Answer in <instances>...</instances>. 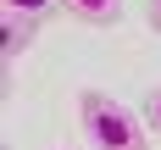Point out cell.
<instances>
[{"label": "cell", "mask_w": 161, "mask_h": 150, "mask_svg": "<svg viewBox=\"0 0 161 150\" xmlns=\"http://www.w3.org/2000/svg\"><path fill=\"white\" fill-rule=\"evenodd\" d=\"M139 111H145V122H150V133L161 139V83H156V89H145V106H139Z\"/></svg>", "instance_id": "obj_5"}, {"label": "cell", "mask_w": 161, "mask_h": 150, "mask_svg": "<svg viewBox=\"0 0 161 150\" xmlns=\"http://www.w3.org/2000/svg\"><path fill=\"white\" fill-rule=\"evenodd\" d=\"M61 11L89 28H111V22H122V0H61Z\"/></svg>", "instance_id": "obj_3"}, {"label": "cell", "mask_w": 161, "mask_h": 150, "mask_svg": "<svg viewBox=\"0 0 161 150\" xmlns=\"http://www.w3.org/2000/svg\"><path fill=\"white\" fill-rule=\"evenodd\" d=\"M78 128L89 150H156L145 111H133L128 100L106 95V89H83L78 95Z\"/></svg>", "instance_id": "obj_1"}, {"label": "cell", "mask_w": 161, "mask_h": 150, "mask_svg": "<svg viewBox=\"0 0 161 150\" xmlns=\"http://www.w3.org/2000/svg\"><path fill=\"white\" fill-rule=\"evenodd\" d=\"M6 11H22V17H33V22H45V17L61 11V0H6Z\"/></svg>", "instance_id": "obj_4"}, {"label": "cell", "mask_w": 161, "mask_h": 150, "mask_svg": "<svg viewBox=\"0 0 161 150\" xmlns=\"http://www.w3.org/2000/svg\"><path fill=\"white\" fill-rule=\"evenodd\" d=\"M145 17H150V28L161 33V0H150V6H145Z\"/></svg>", "instance_id": "obj_6"}, {"label": "cell", "mask_w": 161, "mask_h": 150, "mask_svg": "<svg viewBox=\"0 0 161 150\" xmlns=\"http://www.w3.org/2000/svg\"><path fill=\"white\" fill-rule=\"evenodd\" d=\"M33 33H39V22L22 11H0V45H6V61H17V56H28Z\"/></svg>", "instance_id": "obj_2"}]
</instances>
